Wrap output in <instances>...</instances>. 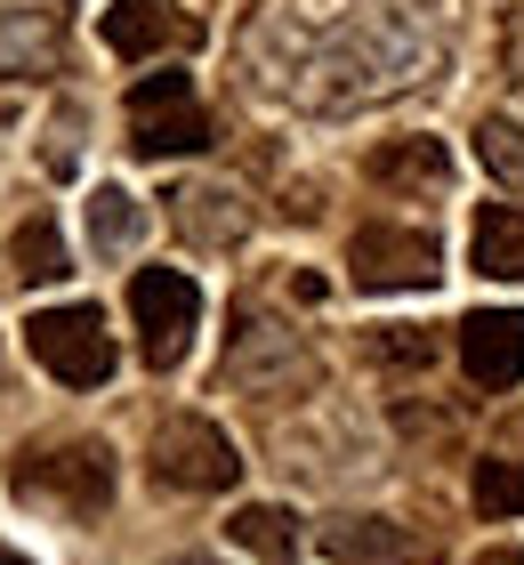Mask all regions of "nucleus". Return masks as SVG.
Segmentation results:
<instances>
[{
    "mask_svg": "<svg viewBox=\"0 0 524 565\" xmlns=\"http://www.w3.org/2000/svg\"><path fill=\"white\" fill-rule=\"evenodd\" d=\"M24 348H33V364H41V372H57L65 388H97V380H114V364H121L114 331H105V316H97L89 299H73V307H41V316L24 323Z\"/></svg>",
    "mask_w": 524,
    "mask_h": 565,
    "instance_id": "1",
    "label": "nucleus"
},
{
    "mask_svg": "<svg viewBox=\"0 0 524 565\" xmlns=\"http://www.w3.org/2000/svg\"><path fill=\"white\" fill-rule=\"evenodd\" d=\"M146 469H153V484H170V493H226V484L243 477V452H234V436L218 420L178 413V420L153 428Z\"/></svg>",
    "mask_w": 524,
    "mask_h": 565,
    "instance_id": "2",
    "label": "nucleus"
},
{
    "mask_svg": "<svg viewBox=\"0 0 524 565\" xmlns=\"http://www.w3.org/2000/svg\"><path fill=\"white\" fill-rule=\"evenodd\" d=\"M129 146H138V162H178V153H202L210 146V114L194 106V82L186 73H146L138 89H129Z\"/></svg>",
    "mask_w": 524,
    "mask_h": 565,
    "instance_id": "3",
    "label": "nucleus"
},
{
    "mask_svg": "<svg viewBox=\"0 0 524 565\" xmlns=\"http://www.w3.org/2000/svg\"><path fill=\"white\" fill-rule=\"evenodd\" d=\"M17 493H24V501H57L65 518H97V509L114 501V452H105V445L24 452V460H17Z\"/></svg>",
    "mask_w": 524,
    "mask_h": 565,
    "instance_id": "4",
    "label": "nucleus"
},
{
    "mask_svg": "<svg viewBox=\"0 0 524 565\" xmlns=\"http://www.w3.org/2000/svg\"><path fill=\"white\" fill-rule=\"evenodd\" d=\"M129 316H138V348L153 372H170L194 340V316H202V291L178 267H138L129 275Z\"/></svg>",
    "mask_w": 524,
    "mask_h": 565,
    "instance_id": "5",
    "label": "nucleus"
},
{
    "mask_svg": "<svg viewBox=\"0 0 524 565\" xmlns=\"http://www.w3.org/2000/svg\"><path fill=\"white\" fill-rule=\"evenodd\" d=\"M355 291H428L443 275V250L428 226H355Z\"/></svg>",
    "mask_w": 524,
    "mask_h": 565,
    "instance_id": "6",
    "label": "nucleus"
},
{
    "mask_svg": "<svg viewBox=\"0 0 524 565\" xmlns=\"http://www.w3.org/2000/svg\"><path fill=\"white\" fill-rule=\"evenodd\" d=\"M226 380L250 388V396H291V388L314 380V355L291 340V331H275V323H243V340L226 348Z\"/></svg>",
    "mask_w": 524,
    "mask_h": 565,
    "instance_id": "7",
    "label": "nucleus"
},
{
    "mask_svg": "<svg viewBox=\"0 0 524 565\" xmlns=\"http://www.w3.org/2000/svg\"><path fill=\"white\" fill-rule=\"evenodd\" d=\"M460 372L477 380L484 396H501L524 380V307H477L460 323Z\"/></svg>",
    "mask_w": 524,
    "mask_h": 565,
    "instance_id": "8",
    "label": "nucleus"
},
{
    "mask_svg": "<svg viewBox=\"0 0 524 565\" xmlns=\"http://www.w3.org/2000/svg\"><path fill=\"white\" fill-rule=\"evenodd\" d=\"M194 17L178 0H114L105 9V49L114 57H162V49H186Z\"/></svg>",
    "mask_w": 524,
    "mask_h": 565,
    "instance_id": "9",
    "label": "nucleus"
},
{
    "mask_svg": "<svg viewBox=\"0 0 524 565\" xmlns=\"http://www.w3.org/2000/svg\"><path fill=\"white\" fill-rule=\"evenodd\" d=\"M468 259L492 282H524V211L516 202H484L477 226H468Z\"/></svg>",
    "mask_w": 524,
    "mask_h": 565,
    "instance_id": "10",
    "label": "nucleus"
},
{
    "mask_svg": "<svg viewBox=\"0 0 524 565\" xmlns=\"http://www.w3.org/2000/svg\"><path fill=\"white\" fill-rule=\"evenodd\" d=\"M404 525L396 518H331L323 525V557L331 565H404Z\"/></svg>",
    "mask_w": 524,
    "mask_h": 565,
    "instance_id": "11",
    "label": "nucleus"
},
{
    "mask_svg": "<svg viewBox=\"0 0 524 565\" xmlns=\"http://www.w3.org/2000/svg\"><path fill=\"white\" fill-rule=\"evenodd\" d=\"M178 226H186L202 250H226V243H243L250 211H243V194H226V186H186L178 194Z\"/></svg>",
    "mask_w": 524,
    "mask_h": 565,
    "instance_id": "12",
    "label": "nucleus"
},
{
    "mask_svg": "<svg viewBox=\"0 0 524 565\" xmlns=\"http://www.w3.org/2000/svg\"><path fill=\"white\" fill-rule=\"evenodd\" d=\"M49 65H57V24L33 9H0V82H24Z\"/></svg>",
    "mask_w": 524,
    "mask_h": 565,
    "instance_id": "13",
    "label": "nucleus"
},
{
    "mask_svg": "<svg viewBox=\"0 0 524 565\" xmlns=\"http://www.w3.org/2000/svg\"><path fill=\"white\" fill-rule=\"evenodd\" d=\"M138 235H146V202L105 178V186L89 194V250L97 259H121V250H138Z\"/></svg>",
    "mask_w": 524,
    "mask_h": 565,
    "instance_id": "14",
    "label": "nucleus"
},
{
    "mask_svg": "<svg viewBox=\"0 0 524 565\" xmlns=\"http://www.w3.org/2000/svg\"><path fill=\"white\" fill-rule=\"evenodd\" d=\"M363 170H372V186H443V178H452V153L436 138H387Z\"/></svg>",
    "mask_w": 524,
    "mask_h": 565,
    "instance_id": "15",
    "label": "nucleus"
},
{
    "mask_svg": "<svg viewBox=\"0 0 524 565\" xmlns=\"http://www.w3.org/2000/svg\"><path fill=\"white\" fill-rule=\"evenodd\" d=\"M226 542H243L250 557H267V565H291L299 557V518H291V509H275V501H243L226 518Z\"/></svg>",
    "mask_w": 524,
    "mask_h": 565,
    "instance_id": "16",
    "label": "nucleus"
},
{
    "mask_svg": "<svg viewBox=\"0 0 524 565\" xmlns=\"http://www.w3.org/2000/svg\"><path fill=\"white\" fill-rule=\"evenodd\" d=\"M17 275H24V282H57V275H73L65 235H57L49 218H24V226H17Z\"/></svg>",
    "mask_w": 524,
    "mask_h": 565,
    "instance_id": "17",
    "label": "nucleus"
},
{
    "mask_svg": "<svg viewBox=\"0 0 524 565\" xmlns=\"http://www.w3.org/2000/svg\"><path fill=\"white\" fill-rule=\"evenodd\" d=\"M468 493H477L484 518H524V460H477Z\"/></svg>",
    "mask_w": 524,
    "mask_h": 565,
    "instance_id": "18",
    "label": "nucleus"
},
{
    "mask_svg": "<svg viewBox=\"0 0 524 565\" xmlns=\"http://www.w3.org/2000/svg\"><path fill=\"white\" fill-rule=\"evenodd\" d=\"M477 162L501 178V186H524V121H509V114H492L484 130H477Z\"/></svg>",
    "mask_w": 524,
    "mask_h": 565,
    "instance_id": "19",
    "label": "nucleus"
},
{
    "mask_svg": "<svg viewBox=\"0 0 524 565\" xmlns=\"http://www.w3.org/2000/svg\"><path fill=\"white\" fill-rule=\"evenodd\" d=\"M387 355H396V364H428V355H436V340H428V331H404V323H387V340H379Z\"/></svg>",
    "mask_w": 524,
    "mask_h": 565,
    "instance_id": "20",
    "label": "nucleus"
},
{
    "mask_svg": "<svg viewBox=\"0 0 524 565\" xmlns=\"http://www.w3.org/2000/svg\"><path fill=\"white\" fill-rule=\"evenodd\" d=\"M468 565H524V550H484V557H468Z\"/></svg>",
    "mask_w": 524,
    "mask_h": 565,
    "instance_id": "21",
    "label": "nucleus"
},
{
    "mask_svg": "<svg viewBox=\"0 0 524 565\" xmlns=\"http://www.w3.org/2000/svg\"><path fill=\"white\" fill-rule=\"evenodd\" d=\"M0 565H33V557H17V550H0Z\"/></svg>",
    "mask_w": 524,
    "mask_h": 565,
    "instance_id": "22",
    "label": "nucleus"
},
{
    "mask_svg": "<svg viewBox=\"0 0 524 565\" xmlns=\"http://www.w3.org/2000/svg\"><path fill=\"white\" fill-rule=\"evenodd\" d=\"M170 565H218V557H170Z\"/></svg>",
    "mask_w": 524,
    "mask_h": 565,
    "instance_id": "23",
    "label": "nucleus"
}]
</instances>
